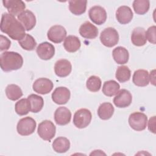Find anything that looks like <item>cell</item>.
Masks as SVG:
<instances>
[{"instance_id":"obj_1","label":"cell","mask_w":156,"mask_h":156,"mask_svg":"<svg viewBox=\"0 0 156 156\" xmlns=\"http://www.w3.org/2000/svg\"><path fill=\"white\" fill-rule=\"evenodd\" d=\"M1 30L15 40L20 41L26 35V29L22 24L14 16L8 13L2 15Z\"/></svg>"},{"instance_id":"obj_2","label":"cell","mask_w":156,"mask_h":156,"mask_svg":"<svg viewBox=\"0 0 156 156\" xmlns=\"http://www.w3.org/2000/svg\"><path fill=\"white\" fill-rule=\"evenodd\" d=\"M23 65V57L18 52L5 51L1 54V68L5 72H10L20 69Z\"/></svg>"},{"instance_id":"obj_3","label":"cell","mask_w":156,"mask_h":156,"mask_svg":"<svg viewBox=\"0 0 156 156\" xmlns=\"http://www.w3.org/2000/svg\"><path fill=\"white\" fill-rule=\"evenodd\" d=\"M55 132L56 127L50 120H44L38 124L37 133L43 140L50 141L55 136Z\"/></svg>"},{"instance_id":"obj_4","label":"cell","mask_w":156,"mask_h":156,"mask_svg":"<svg viewBox=\"0 0 156 156\" xmlns=\"http://www.w3.org/2000/svg\"><path fill=\"white\" fill-rule=\"evenodd\" d=\"M100 40L102 44L108 48H112L118 44L119 34L113 27H107L104 29L100 34Z\"/></svg>"},{"instance_id":"obj_5","label":"cell","mask_w":156,"mask_h":156,"mask_svg":"<svg viewBox=\"0 0 156 156\" xmlns=\"http://www.w3.org/2000/svg\"><path fill=\"white\" fill-rule=\"evenodd\" d=\"M92 115L87 108H80L77 110L73 116V124L78 129H83L91 122Z\"/></svg>"},{"instance_id":"obj_6","label":"cell","mask_w":156,"mask_h":156,"mask_svg":"<svg viewBox=\"0 0 156 156\" xmlns=\"http://www.w3.org/2000/svg\"><path fill=\"white\" fill-rule=\"evenodd\" d=\"M36 126V121L32 118L27 116L20 119L16 126V130L20 135L27 136L35 132Z\"/></svg>"},{"instance_id":"obj_7","label":"cell","mask_w":156,"mask_h":156,"mask_svg":"<svg viewBox=\"0 0 156 156\" xmlns=\"http://www.w3.org/2000/svg\"><path fill=\"white\" fill-rule=\"evenodd\" d=\"M128 121L132 129L136 131H142L146 128L147 117L144 113L136 112L130 115Z\"/></svg>"},{"instance_id":"obj_8","label":"cell","mask_w":156,"mask_h":156,"mask_svg":"<svg viewBox=\"0 0 156 156\" xmlns=\"http://www.w3.org/2000/svg\"><path fill=\"white\" fill-rule=\"evenodd\" d=\"M66 30L65 28L60 25H54L49 28L47 33L48 39L54 43H60L66 38Z\"/></svg>"},{"instance_id":"obj_9","label":"cell","mask_w":156,"mask_h":156,"mask_svg":"<svg viewBox=\"0 0 156 156\" xmlns=\"http://www.w3.org/2000/svg\"><path fill=\"white\" fill-rule=\"evenodd\" d=\"M90 19L96 24L101 25L107 20V12L104 8L99 5H94L91 7L88 12Z\"/></svg>"},{"instance_id":"obj_10","label":"cell","mask_w":156,"mask_h":156,"mask_svg":"<svg viewBox=\"0 0 156 156\" xmlns=\"http://www.w3.org/2000/svg\"><path fill=\"white\" fill-rule=\"evenodd\" d=\"M132 101V96L129 91L122 89L116 94L113 99V103L118 108H126L129 107Z\"/></svg>"},{"instance_id":"obj_11","label":"cell","mask_w":156,"mask_h":156,"mask_svg":"<svg viewBox=\"0 0 156 156\" xmlns=\"http://www.w3.org/2000/svg\"><path fill=\"white\" fill-rule=\"evenodd\" d=\"M54 87L53 82L48 78H39L32 85L34 91L40 94H46L50 93Z\"/></svg>"},{"instance_id":"obj_12","label":"cell","mask_w":156,"mask_h":156,"mask_svg":"<svg viewBox=\"0 0 156 156\" xmlns=\"http://www.w3.org/2000/svg\"><path fill=\"white\" fill-rule=\"evenodd\" d=\"M71 93L69 90L65 87L56 88L52 93L51 98L54 102L58 105L66 104L70 99Z\"/></svg>"},{"instance_id":"obj_13","label":"cell","mask_w":156,"mask_h":156,"mask_svg":"<svg viewBox=\"0 0 156 156\" xmlns=\"http://www.w3.org/2000/svg\"><path fill=\"white\" fill-rule=\"evenodd\" d=\"M17 18L27 31L32 30L36 24V17L34 13L29 10H25Z\"/></svg>"},{"instance_id":"obj_14","label":"cell","mask_w":156,"mask_h":156,"mask_svg":"<svg viewBox=\"0 0 156 156\" xmlns=\"http://www.w3.org/2000/svg\"><path fill=\"white\" fill-rule=\"evenodd\" d=\"M36 52L40 58L43 60H48L54 57L55 48L50 43L45 41L39 44L36 49Z\"/></svg>"},{"instance_id":"obj_15","label":"cell","mask_w":156,"mask_h":156,"mask_svg":"<svg viewBox=\"0 0 156 156\" xmlns=\"http://www.w3.org/2000/svg\"><path fill=\"white\" fill-rule=\"evenodd\" d=\"M2 3L9 13L14 16H18L26 9L25 3L21 0H4Z\"/></svg>"},{"instance_id":"obj_16","label":"cell","mask_w":156,"mask_h":156,"mask_svg":"<svg viewBox=\"0 0 156 156\" xmlns=\"http://www.w3.org/2000/svg\"><path fill=\"white\" fill-rule=\"evenodd\" d=\"M71 118V111L65 107L57 108L54 112V120L57 124L65 126L68 124Z\"/></svg>"},{"instance_id":"obj_17","label":"cell","mask_w":156,"mask_h":156,"mask_svg":"<svg viewBox=\"0 0 156 156\" xmlns=\"http://www.w3.org/2000/svg\"><path fill=\"white\" fill-rule=\"evenodd\" d=\"M72 71L71 62L66 59H60L54 65V71L55 74L60 77L68 76Z\"/></svg>"},{"instance_id":"obj_18","label":"cell","mask_w":156,"mask_h":156,"mask_svg":"<svg viewBox=\"0 0 156 156\" xmlns=\"http://www.w3.org/2000/svg\"><path fill=\"white\" fill-rule=\"evenodd\" d=\"M79 34L87 39H94L98 35V28L90 21H85L79 27Z\"/></svg>"},{"instance_id":"obj_19","label":"cell","mask_w":156,"mask_h":156,"mask_svg":"<svg viewBox=\"0 0 156 156\" xmlns=\"http://www.w3.org/2000/svg\"><path fill=\"white\" fill-rule=\"evenodd\" d=\"M116 18L121 24H128L133 18V12L129 6H120L116 12Z\"/></svg>"},{"instance_id":"obj_20","label":"cell","mask_w":156,"mask_h":156,"mask_svg":"<svg viewBox=\"0 0 156 156\" xmlns=\"http://www.w3.org/2000/svg\"><path fill=\"white\" fill-rule=\"evenodd\" d=\"M131 41L132 44L135 46H144L147 41L145 29L141 27H137L135 28L132 32Z\"/></svg>"},{"instance_id":"obj_21","label":"cell","mask_w":156,"mask_h":156,"mask_svg":"<svg viewBox=\"0 0 156 156\" xmlns=\"http://www.w3.org/2000/svg\"><path fill=\"white\" fill-rule=\"evenodd\" d=\"M133 83L138 87H146L149 83V72L145 69H138L133 73Z\"/></svg>"},{"instance_id":"obj_22","label":"cell","mask_w":156,"mask_h":156,"mask_svg":"<svg viewBox=\"0 0 156 156\" xmlns=\"http://www.w3.org/2000/svg\"><path fill=\"white\" fill-rule=\"evenodd\" d=\"M112 55L114 60L118 64L123 65L129 61V51L124 47L118 46L115 48L112 51Z\"/></svg>"},{"instance_id":"obj_23","label":"cell","mask_w":156,"mask_h":156,"mask_svg":"<svg viewBox=\"0 0 156 156\" xmlns=\"http://www.w3.org/2000/svg\"><path fill=\"white\" fill-rule=\"evenodd\" d=\"M52 146L55 152L57 153H65L70 148V141L66 137L59 136L54 140Z\"/></svg>"},{"instance_id":"obj_24","label":"cell","mask_w":156,"mask_h":156,"mask_svg":"<svg viewBox=\"0 0 156 156\" xmlns=\"http://www.w3.org/2000/svg\"><path fill=\"white\" fill-rule=\"evenodd\" d=\"M81 46L79 38L74 35H68L65 39L63 46L65 50L69 52H75L77 51Z\"/></svg>"},{"instance_id":"obj_25","label":"cell","mask_w":156,"mask_h":156,"mask_svg":"<svg viewBox=\"0 0 156 156\" xmlns=\"http://www.w3.org/2000/svg\"><path fill=\"white\" fill-rule=\"evenodd\" d=\"M87 4L86 0H71L69 1V9L73 14L80 15L85 12Z\"/></svg>"},{"instance_id":"obj_26","label":"cell","mask_w":156,"mask_h":156,"mask_svg":"<svg viewBox=\"0 0 156 156\" xmlns=\"http://www.w3.org/2000/svg\"><path fill=\"white\" fill-rule=\"evenodd\" d=\"M114 107L110 102L101 104L98 109V116L102 120L109 119L114 113Z\"/></svg>"},{"instance_id":"obj_27","label":"cell","mask_w":156,"mask_h":156,"mask_svg":"<svg viewBox=\"0 0 156 156\" xmlns=\"http://www.w3.org/2000/svg\"><path fill=\"white\" fill-rule=\"evenodd\" d=\"M120 88V85L114 80L105 81L102 87V93L104 95L112 97L117 94Z\"/></svg>"},{"instance_id":"obj_28","label":"cell","mask_w":156,"mask_h":156,"mask_svg":"<svg viewBox=\"0 0 156 156\" xmlns=\"http://www.w3.org/2000/svg\"><path fill=\"white\" fill-rule=\"evenodd\" d=\"M30 104V112L38 113L41 110L44 105V101L41 96L35 94H31L27 97Z\"/></svg>"},{"instance_id":"obj_29","label":"cell","mask_w":156,"mask_h":156,"mask_svg":"<svg viewBox=\"0 0 156 156\" xmlns=\"http://www.w3.org/2000/svg\"><path fill=\"white\" fill-rule=\"evenodd\" d=\"M5 91L7 98L13 101L18 100L23 96L22 90L16 84L8 85Z\"/></svg>"},{"instance_id":"obj_30","label":"cell","mask_w":156,"mask_h":156,"mask_svg":"<svg viewBox=\"0 0 156 156\" xmlns=\"http://www.w3.org/2000/svg\"><path fill=\"white\" fill-rule=\"evenodd\" d=\"M135 12L138 15L146 13L150 7V2L148 0H135L132 4Z\"/></svg>"},{"instance_id":"obj_31","label":"cell","mask_w":156,"mask_h":156,"mask_svg":"<svg viewBox=\"0 0 156 156\" xmlns=\"http://www.w3.org/2000/svg\"><path fill=\"white\" fill-rule=\"evenodd\" d=\"M131 76V71L128 66L122 65L118 67L115 77L116 79L121 83L126 82L129 80Z\"/></svg>"},{"instance_id":"obj_32","label":"cell","mask_w":156,"mask_h":156,"mask_svg":"<svg viewBox=\"0 0 156 156\" xmlns=\"http://www.w3.org/2000/svg\"><path fill=\"white\" fill-rule=\"evenodd\" d=\"M15 112L20 115L23 116L27 115L30 111V104L27 99H21L16 102L15 105Z\"/></svg>"},{"instance_id":"obj_33","label":"cell","mask_w":156,"mask_h":156,"mask_svg":"<svg viewBox=\"0 0 156 156\" xmlns=\"http://www.w3.org/2000/svg\"><path fill=\"white\" fill-rule=\"evenodd\" d=\"M18 43L23 49L26 51H33L37 46L34 38L28 34H26L22 40L18 41Z\"/></svg>"},{"instance_id":"obj_34","label":"cell","mask_w":156,"mask_h":156,"mask_svg":"<svg viewBox=\"0 0 156 156\" xmlns=\"http://www.w3.org/2000/svg\"><path fill=\"white\" fill-rule=\"evenodd\" d=\"M101 80L96 76H91L88 78L86 82L87 89L91 92L99 91L101 88Z\"/></svg>"},{"instance_id":"obj_35","label":"cell","mask_w":156,"mask_h":156,"mask_svg":"<svg viewBox=\"0 0 156 156\" xmlns=\"http://www.w3.org/2000/svg\"><path fill=\"white\" fill-rule=\"evenodd\" d=\"M156 27L155 26H152L149 27L146 32V40L149 43L155 44L156 43Z\"/></svg>"},{"instance_id":"obj_36","label":"cell","mask_w":156,"mask_h":156,"mask_svg":"<svg viewBox=\"0 0 156 156\" xmlns=\"http://www.w3.org/2000/svg\"><path fill=\"white\" fill-rule=\"evenodd\" d=\"M0 51L8 50L11 45V41L6 37L1 35H0Z\"/></svg>"},{"instance_id":"obj_37","label":"cell","mask_w":156,"mask_h":156,"mask_svg":"<svg viewBox=\"0 0 156 156\" xmlns=\"http://www.w3.org/2000/svg\"><path fill=\"white\" fill-rule=\"evenodd\" d=\"M148 129L151 132L155 133V116L151 117L148 122Z\"/></svg>"},{"instance_id":"obj_38","label":"cell","mask_w":156,"mask_h":156,"mask_svg":"<svg viewBox=\"0 0 156 156\" xmlns=\"http://www.w3.org/2000/svg\"><path fill=\"white\" fill-rule=\"evenodd\" d=\"M98 152H97V150H94L93 151V152H92L91 154H90V155H105V154L104 152H103L101 150H98Z\"/></svg>"}]
</instances>
